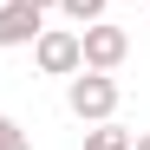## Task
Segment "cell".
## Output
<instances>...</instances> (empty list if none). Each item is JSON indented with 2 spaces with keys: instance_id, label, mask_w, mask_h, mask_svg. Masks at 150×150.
Listing matches in <instances>:
<instances>
[{
  "instance_id": "obj_9",
  "label": "cell",
  "mask_w": 150,
  "mask_h": 150,
  "mask_svg": "<svg viewBox=\"0 0 150 150\" xmlns=\"http://www.w3.org/2000/svg\"><path fill=\"white\" fill-rule=\"evenodd\" d=\"M131 150H150V131H144V137H131Z\"/></svg>"
},
{
  "instance_id": "obj_10",
  "label": "cell",
  "mask_w": 150,
  "mask_h": 150,
  "mask_svg": "<svg viewBox=\"0 0 150 150\" xmlns=\"http://www.w3.org/2000/svg\"><path fill=\"white\" fill-rule=\"evenodd\" d=\"M144 7H150V0H144Z\"/></svg>"
},
{
  "instance_id": "obj_5",
  "label": "cell",
  "mask_w": 150,
  "mask_h": 150,
  "mask_svg": "<svg viewBox=\"0 0 150 150\" xmlns=\"http://www.w3.org/2000/svg\"><path fill=\"white\" fill-rule=\"evenodd\" d=\"M85 150H131V131H124V124H91V131H85Z\"/></svg>"
},
{
  "instance_id": "obj_8",
  "label": "cell",
  "mask_w": 150,
  "mask_h": 150,
  "mask_svg": "<svg viewBox=\"0 0 150 150\" xmlns=\"http://www.w3.org/2000/svg\"><path fill=\"white\" fill-rule=\"evenodd\" d=\"M26 7H39V13H52V7H59V0H26Z\"/></svg>"
},
{
  "instance_id": "obj_6",
  "label": "cell",
  "mask_w": 150,
  "mask_h": 150,
  "mask_svg": "<svg viewBox=\"0 0 150 150\" xmlns=\"http://www.w3.org/2000/svg\"><path fill=\"white\" fill-rule=\"evenodd\" d=\"M105 7H111V0H59V13L72 20V26H91V20H105Z\"/></svg>"
},
{
  "instance_id": "obj_3",
  "label": "cell",
  "mask_w": 150,
  "mask_h": 150,
  "mask_svg": "<svg viewBox=\"0 0 150 150\" xmlns=\"http://www.w3.org/2000/svg\"><path fill=\"white\" fill-rule=\"evenodd\" d=\"M33 59H39V72H46V79H72V72L85 65V59H79V33H72V26H39Z\"/></svg>"
},
{
  "instance_id": "obj_4",
  "label": "cell",
  "mask_w": 150,
  "mask_h": 150,
  "mask_svg": "<svg viewBox=\"0 0 150 150\" xmlns=\"http://www.w3.org/2000/svg\"><path fill=\"white\" fill-rule=\"evenodd\" d=\"M39 26H46L39 7H26V0H0V52H7V46H33Z\"/></svg>"
},
{
  "instance_id": "obj_1",
  "label": "cell",
  "mask_w": 150,
  "mask_h": 150,
  "mask_svg": "<svg viewBox=\"0 0 150 150\" xmlns=\"http://www.w3.org/2000/svg\"><path fill=\"white\" fill-rule=\"evenodd\" d=\"M65 105H72V117H85V124H105L111 111H117V79L111 72H72L65 79Z\"/></svg>"
},
{
  "instance_id": "obj_7",
  "label": "cell",
  "mask_w": 150,
  "mask_h": 150,
  "mask_svg": "<svg viewBox=\"0 0 150 150\" xmlns=\"http://www.w3.org/2000/svg\"><path fill=\"white\" fill-rule=\"evenodd\" d=\"M0 150H33V144H26V131H20L13 117H0Z\"/></svg>"
},
{
  "instance_id": "obj_2",
  "label": "cell",
  "mask_w": 150,
  "mask_h": 150,
  "mask_svg": "<svg viewBox=\"0 0 150 150\" xmlns=\"http://www.w3.org/2000/svg\"><path fill=\"white\" fill-rule=\"evenodd\" d=\"M124 52H131V33H124V26H111V20L79 26V59H85V72H117Z\"/></svg>"
}]
</instances>
